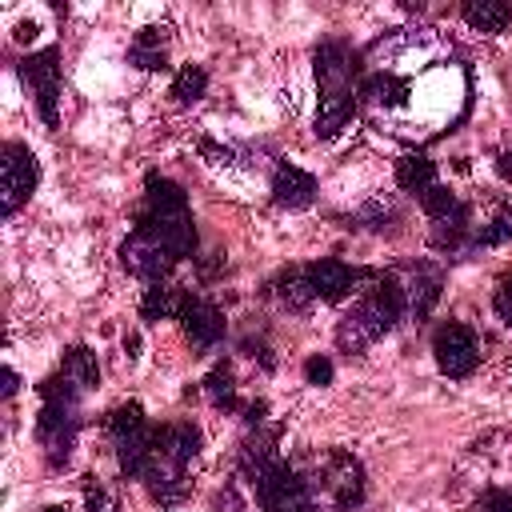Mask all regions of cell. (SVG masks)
I'll return each mask as SVG.
<instances>
[{"instance_id":"cell-1","label":"cell","mask_w":512,"mask_h":512,"mask_svg":"<svg viewBox=\"0 0 512 512\" xmlns=\"http://www.w3.org/2000/svg\"><path fill=\"white\" fill-rule=\"evenodd\" d=\"M200 456V428L192 420H168L152 428L148 460H144V484L152 500L180 504L188 496V464Z\"/></svg>"},{"instance_id":"cell-2","label":"cell","mask_w":512,"mask_h":512,"mask_svg":"<svg viewBox=\"0 0 512 512\" xmlns=\"http://www.w3.org/2000/svg\"><path fill=\"white\" fill-rule=\"evenodd\" d=\"M316 84H320V104H316V136H336L352 116H356V96H360V64L356 52L344 40H324L316 48Z\"/></svg>"},{"instance_id":"cell-3","label":"cell","mask_w":512,"mask_h":512,"mask_svg":"<svg viewBox=\"0 0 512 512\" xmlns=\"http://www.w3.org/2000/svg\"><path fill=\"white\" fill-rule=\"evenodd\" d=\"M136 228L152 232L176 260H184V256L196 252V224H192L188 196L168 176L148 172V180H144V204L136 212Z\"/></svg>"},{"instance_id":"cell-4","label":"cell","mask_w":512,"mask_h":512,"mask_svg":"<svg viewBox=\"0 0 512 512\" xmlns=\"http://www.w3.org/2000/svg\"><path fill=\"white\" fill-rule=\"evenodd\" d=\"M404 304H408V296H404L400 280L396 276H376L372 288H364L360 300L336 324V344L344 352H360V348L376 344L380 336H388L400 324Z\"/></svg>"},{"instance_id":"cell-5","label":"cell","mask_w":512,"mask_h":512,"mask_svg":"<svg viewBox=\"0 0 512 512\" xmlns=\"http://www.w3.org/2000/svg\"><path fill=\"white\" fill-rule=\"evenodd\" d=\"M80 432V388H72L60 372L40 384V412H36V440L52 468H64Z\"/></svg>"},{"instance_id":"cell-6","label":"cell","mask_w":512,"mask_h":512,"mask_svg":"<svg viewBox=\"0 0 512 512\" xmlns=\"http://www.w3.org/2000/svg\"><path fill=\"white\" fill-rule=\"evenodd\" d=\"M108 436H112V448H116V460H120V472L128 480H140L144 476V460H148V444H152V424L144 416L140 404H120L108 412Z\"/></svg>"},{"instance_id":"cell-7","label":"cell","mask_w":512,"mask_h":512,"mask_svg":"<svg viewBox=\"0 0 512 512\" xmlns=\"http://www.w3.org/2000/svg\"><path fill=\"white\" fill-rule=\"evenodd\" d=\"M252 488H256L260 512H312V488H308V480L296 468H288L280 456L252 476Z\"/></svg>"},{"instance_id":"cell-8","label":"cell","mask_w":512,"mask_h":512,"mask_svg":"<svg viewBox=\"0 0 512 512\" xmlns=\"http://www.w3.org/2000/svg\"><path fill=\"white\" fill-rule=\"evenodd\" d=\"M432 356H436V368H440L444 376L464 380V376H472V372H476L480 340H476V332H472L468 324L448 320V324H440V328H436V336H432Z\"/></svg>"},{"instance_id":"cell-9","label":"cell","mask_w":512,"mask_h":512,"mask_svg":"<svg viewBox=\"0 0 512 512\" xmlns=\"http://www.w3.org/2000/svg\"><path fill=\"white\" fill-rule=\"evenodd\" d=\"M20 76L32 88L44 124L56 128V120H60V112H56V104H60V52L56 48H44V52L24 56L20 60Z\"/></svg>"},{"instance_id":"cell-10","label":"cell","mask_w":512,"mask_h":512,"mask_svg":"<svg viewBox=\"0 0 512 512\" xmlns=\"http://www.w3.org/2000/svg\"><path fill=\"white\" fill-rule=\"evenodd\" d=\"M0 180H4L0 212H4V216H16V212L24 208V200L36 192V184H40V164H36V156H32L24 144H4Z\"/></svg>"},{"instance_id":"cell-11","label":"cell","mask_w":512,"mask_h":512,"mask_svg":"<svg viewBox=\"0 0 512 512\" xmlns=\"http://www.w3.org/2000/svg\"><path fill=\"white\" fill-rule=\"evenodd\" d=\"M120 264H124L132 276H140V280H148V284H160V280L176 268V256H172L152 232L132 228V232L124 236V244H120Z\"/></svg>"},{"instance_id":"cell-12","label":"cell","mask_w":512,"mask_h":512,"mask_svg":"<svg viewBox=\"0 0 512 512\" xmlns=\"http://www.w3.org/2000/svg\"><path fill=\"white\" fill-rule=\"evenodd\" d=\"M304 272H308V280H312L316 300H324V304H340L344 296L356 292L360 280H376V272H368V268H352V264H344V260H336V256L312 260V264H304Z\"/></svg>"},{"instance_id":"cell-13","label":"cell","mask_w":512,"mask_h":512,"mask_svg":"<svg viewBox=\"0 0 512 512\" xmlns=\"http://www.w3.org/2000/svg\"><path fill=\"white\" fill-rule=\"evenodd\" d=\"M324 488H328V496H332V504L340 512H352L364 500V468H360V460L352 452L332 448L324 456Z\"/></svg>"},{"instance_id":"cell-14","label":"cell","mask_w":512,"mask_h":512,"mask_svg":"<svg viewBox=\"0 0 512 512\" xmlns=\"http://www.w3.org/2000/svg\"><path fill=\"white\" fill-rule=\"evenodd\" d=\"M176 320H180V328H184V336H188L192 348H216L224 340V312L212 300H204V296L184 292Z\"/></svg>"},{"instance_id":"cell-15","label":"cell","mask_w":512,"mask_h":512,"mask_svg":"<svg viewBox=\"0 0 512 512\" xmlns=\"http://www.w3.org/2000/svg\"><path fill=\"white\" fill-rule=\"evenodd\" d=\"M316 200V176L296 168V164H280L272 176V204L280 208H308Z\"/></svg>"},{"instance_id":"cell-16","label":"cell","mask_w":512,"mask_h":512,"mask_svg":"<svg viewBox=\"0 0 512 512\" xmlns=\"http://www.w3.org/2000/svg\"><path fill=\"white\" fill-rule=\"evenodd\" d=\"M128 64L144 68V72H160L168 68V52H164V28H140L132 48H128Z\"/></svg>"},{"instance_id":"cell-17","label":"cell","mask_w":512,"mask_h":512,"mask_svg":"<svg viewBox=\"0 0 512 512\" xmlns=\"http://www.w3.org/2000/svg\"><path fill=\"white\" fill-rule=\"evenodd\" d=\"M60 376H64L72 388L88 392V388L100 380V364H96V352H92V348H84V344L68 348V352H64V360H60Z\"/></svg>"},{"instance_id":"cell-18","label":"cell","mask_w":512,"mask_h":512,"mask_svg":"<svg viewBox=\"0 0 512 512\" xmlns=\"http://www.w3.org/2000/svg\"><path fill=\"white\" fill-rule=\"evenodd\" d=\"M396 184L404 188V192H424V188H432L436 184V164L428 160V156H420V152H408V156H400L396 160Z\"/></svg>"},{"instance_id":"cell-19","label":"cell","mask_w":512,"mask_h":512,"mask_svg":"<svg viewBox=\"0 0 512 512\" xmlns=\"http://www.w3.org/2000/svg\"><path fill=\"white\" fill-rule=\"evenodd\" d=\"M460 16L476 28V32H504V24L512 20V8L500 0H468L460 8Z\"/></svg>"},{"instance_id":"cell-20","label":"cell","mask_w":512,"mask_h":512,"mask_svg":"<svg viewBox=\"0 0 512 512\" xmlns=\"http://www.w3.org/2000/svg\"><path fill=\"white\" fill-rule=\"evenodd\" d=\"M180 300H184V292H180V288H172L168 280L148 284V292H144V300H140V316H144V320H168V316L176 320Z\"/></svg>"},{"instance_id":"cell-21","label":"cell","mask_w":512,"mask_h":512,"mask_svg":"<svg viewBox=\"0 0 512 512\" xmlns=\"http://www.w3.org/2000/svg\"><path fill=\"white\" fill-rule=\"evenodd\" d=\"M276 296H280V304L292 308V312H300V308H308V304L316 300L312 280H308L304 268H288V272H280V280H276Z\"/></svg>"},{"instance_id":"cell-22","label":"cell","mask_w":512,"mask_h":512,"mask_svg":"<svg viewBox=\"0 0 512 512\" xmlns=\"http://www.w3.org/2000/svg\"><path fill=\"white\" fill-rule=\"evenodd\" d=\"M204 392H208L212 408H220V412H236V408H240L236 380H232V368H228V364H216V368L204 376Z\"/></svg>"},{"instance_id":"cell-23","label":"cell","mask_w":512,"mask_h":512,"mask_svg":"<svg viewBox=\"0 0 512 512\" xmlns=\"http://www.w3.org/2000/svg\"><path fill=\"white\" fill-rule=\"evenodd\" d=\"M440 300V276L432 268H416V284H412V312L416 320H424Z\"/></svg>"},{"instance_id":"cell-24","label":"cell","mask_w":512,"mask_h":512,"mask_svg":"<svg viewBox=\"0 0 512 512\" xmlns=\"http://www.w3.org/2000/svg\"><path fill=\"white\" fill-rule=\"evenodd\" d=\"M204 88H208V72H204L200 64H184V68L176 72V80H172V96H176L180 104H196V100L204 96Z\"/></svg>"},{"instance_id":"cell-25","label":"cell","mask_w":512,"mask_h":512,"mask_svg":"<svg viewBox=\"0 0 512 512\" xmlns=\"http://www.w3.org/2000/svg\"><path fill=\"white\" fill-rule=\"evenodd\" d=\"M420 208L432 216V220H448V216H456L464 204L456 200V192H448L444 184H432V188H424L420 192Z\"/></svg>"},{"instance_id":"cell-26","label":"cell","mask_w":512,"mask_h":512,"mask_svg":"<svg viewBox=\"0 0 512 512\" xmlns=\"http://www.w3.org/2000/svg\"><path fill=\"white\" fill-rule=\"evenodd\" d=\"M472 512H512V488H500V484L484 488V492L476 496Z\"/></svg>"},{"instance_id":"cell-27","label":"cell","mask_w":512,"mask_h":512,"mask_svg":"<svg viewBox=\"0 0 512 512\" xmlns=\"http://www.w3.org/2000/svg\"><path fill=\"white\" fill-rule=\"evenodd\" d=\"M84 512H116V500L108 496V488H100L96 480L84 484Z\"/></svg>"},{"instance_id":"cell-28","label":"cell","mask_w":512,"mask_h":512,"mask_svg":"<svg viewBox=\"0 0 512 512\" xmlns=\"http://www.w3.org/2000/svg\"><path fill=\"white\" fill-rule=\"evenodd\" d=\"M304 380L308 384H328L332 380V360L328 356H308L304 360Z\"/></svg>"},{"instance_id":"cell-29","label":"cell","mask_w":512,"mask_h":512,"mask_svg":"<svg viewBox=\"0 0 512 512\" xmlns=\"http://www.w3.org/2000/svg\"><path fill=\"white\" fill-rule=\"evenodd\" d=\"M504 240H512V224H504V220H496V224H488L484 232H476V236H472V244H476V248L504 244Z\"/></svg>"},{"instance_id":"cell-30","label":"cell","mask_w":512,"mask_h":512,"mask_svg":"<svg viewBox=\"0 0 512 512\" xmlns=\"http://www.w3.org/2000/svg\"><path fill=\"white\" fill-rule=\"evenodd\" d=\"M492 308H496V316H500V320L512 328V276H508V280L496 288V296H492Z\"/></svg>"},{"instance_id":"cell-31","label":"cell","mask_w":512,"mask_h":512,"mask_svg":"<svg viewBox=\"0 0 512 512\" xmlns=\"http://www.w3.org/2000/svg\"><path fill=\"white\" fill-rule=\"evenodd\" d=\"M216 512H244V500L236 496L232 484H224V488L216 492Z\"/></svg>"},{"instance_id":"cell-32","label":"cell","mask_w":512,"mask_h":512,"mask_svg":"<svg viewBox=\"0 0 512 512\" xmlns=\"http://www.w3.org/2000/svg\"><path fill=\"white\" fill-rule=\"evenodd\" d=\"M0 380H4V388H0V392H4V396H16V388H20L16 372H12V368H4V376H0Z\"/></svg>"},{"instance_id":"cell-33","label":"cell","mask_w":512,"mask_h":512,"mask_svg":"<svg viewBox=\"0 0 512 512\" xmlns=\"http://www.w3.org/2000/svg\"><path fill=\"white\" fill-rule=\"evenodd\" d=\"M124 348H128V356H132V360L140 356V352H136V348H140V340H136V336H128V340H124Z\"/></svg>"},{"instance_id":"cell-34","label":"cell","mask_w":512,"mask_h":512,"mask_svg":"<svg viewBox=\"0 0 512 512\" xmlns=\"http://www.w3.org/2000/svg\"><path fill=\"white\" fill-rule=\"evenodd\" d=\"M44 512H68V508H60V504H48V508H44Z\"/></svg>"}]
</instances>
